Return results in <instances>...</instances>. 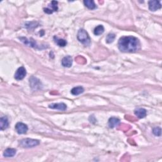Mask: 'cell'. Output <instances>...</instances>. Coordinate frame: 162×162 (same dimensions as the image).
Here are the masks:
<instances>
[{
  "label": "cell",
  "mask_w": 162,
  "mask_h": 162,
  "mask_svg": "<svg viewBox=\"0 0 162 162\" xmlns=\"http://www.w3.org/2000/svg\"><path fill=\"white\" fill-rule=\"evenodd\" d=\"M153 133L156 136H160L161 134V129L160 127H155V128L153 129Z\"/></svg>",
  "instance_id": "44dd1931"
},
{
  "label": "cell",
  "mask_w": 162,
  "mask_h": 162,
  "mask_svg": "<svg viewBox=\"0 0 162 162\" xmlns=\"http://www.w3.org/2000/svg\"><path fill=\"white\" fill-rule=\"evenodd\" d=\"M149 8V10L153 11H157L158 9H160L161 8V5L160 1H149L148 3Z\"/></svg>",
  "instance_id": "ba28073f"
},
{
  "label": "cell",
  "mask_w": 162,
  "mask_h": 162,
  "mask_svg": "<svg viewBox=\"0 0 162 162\" xmlns=\"http://www.w3.org/2000/svg\"><path fill=\"white\" fill-rule=\"evenodd\" d=\"M19 39H20V41L22 42H23L25 45H26L29 46H31L32 48H40L38 45H37L36 42L32 39H27L26 37H19Z\"/></svg>",
  "instance_id": "52a82bcc"
},
{
  "label": "cell",
  "mask_w": 162,
  "mask_h": 162,
  "mask_svg": "<svg viewBox=\"0 0 162 162\" xmlns=\"http://www.w3.org/2000/svg\"><path fill=\"white\" fill-rule=\"evenodd\" d=\"M9 126V122L7 117H1L0 118V129L1 130L7 129Z\"/></svg>",
  "instance_id": "8fae6325"
},
{
  "label": "cell",
  "mask_w": 162,
  "mask_h": 162,
  "mask_svg": "<svg viewBox=\"0 0 162 162\" xmlns=\"http://www.w3.org/2000/svg\"><path fill=\"white\" fill-rule=\"evenodd\" d=\"M53 39L56 44H57L58 46H60V47H64V46L67 45V41H65V39H58L57 36H54Z\"/></svg>",
  "instance_id": "ac0fdd59"
},
{
  "label": "cell",
  "mask_w": 162,
  "mask_h": 162,
  "mask_svg": "<svg viewBox=\"0 0 162 162\" xmlns=\"http://www.w3.org/2000/svg\"><path fill=\"white\" fill-rule=\"evenodd\" d=\"M49 108L51 109H56V110L65 111L67 109V105L63 103H53L49 105Z\"/></svg>",
  "instance_id": "30bf717a"
},
{
  "label": "cell",
  "mask_w": 162,
  "mask_h": 162,
  "mask_svg": "<svg viewBox=\"0 0 162 162\" xmlns=\"http://www.w3.org/2000/svg\"><path fill=\"white\" fill-rule=\"evenodd\" d=\"M29 81L30 86L34 90H38L42 88V83L38 79H37V78L32 77L30 78Z\"/></svg>",
  "instance_id": "277c9868"
},
{
  "label": "cell",
  "mask_w": 162,
  "mask_h": 162,
  "mask_svg": "<svg viewBox=\"0 0 162 162\" xmlns=\"http://www.w3.org/2000/svg\"><path fill=\"white\" fill-rule=\"evenodd\" d=\"M49 7L51 8H44V11L48 14H51L53 11H57L58 10V2L55 1H53L49 5Z\"/></svg>",
  "instance_id": "9c48e42d"
},
{
  "label": "cell",
  "mask_w": 162,
  "mask_h": 162,
  "mask_svg": "<svg viewBox=\"0 0 162 162\" xmlns=\"http://www.w3.org/2000/svg\"><path fill=\"white\" fill-rule=\"evenodd\" d=\"M118 48L122 52L134 53L141 49L139 40L134 36H124L118 41Z\"/></svg>",
  "instance_id": "6da1fadb"
},
{
  "label": "cell",
  "mask_w": 162,
  "mask_h": 162,
  "mask_svg": "<svg viewBox=\"0 0 162 162\" xmlns=\"http://www.w3.org/2000/svg\"><path fill=\"white\" fill-rule=\"evenodd\" d=\"M84 89L82 86H77L75 87V88L71 90V93L73 95L77 96L82 94V92H84Z\"/></svg>",
  "instance_id": "2e32d148"
},
{
  "label": "cell",
  "mask_w": 162,
  "mask_h": 162,
  "mask_svg": "<svg viewBox=\"0 0 162 162\" xmlns=\"http://www.w3.org/2000/svg\"><path fill=\"white\" fill-rule=\"evenodd\" d=\"M120 120L115 117H111L108 120V126L110 128H114V127L118 126L120 124Z\"/></svg>",
  "instance_id": "5bb4252c"
},
{
  "label": "cell",
  "mask_w": 162,
  "mask_h": 162,
  "mask_svg": "<svg viewBox=\"0 0 162 162\" xmlns=\"http://www.w3.org/2000/svg\"><path fill=\"white\" fill-rule=\"evenodd\" d=\"M27 74V72L26 68L24 67H21L18 68L15 74V79L17 80H22L24 78L26 77Z\"/></svg>",
  "instance_id": "5b68a950"
},
{
  "label": "cell",
  "mask_w": 162,
  "mask_h": 162,
  "mask_svg": "<svg viewBox=\"0 0 162 162\" xmlns=\"http://www.w3.org/2000/svg\"><path fill=\"white\" fill-rule=\"evenodd\" d=\"M115 38V34L110 33V34H108V35L107 37V38H106V41H107V43H111L113 41Z\"/></svg>",
  "instance_id": "ffe728a7"
},
{
  "label": "cell",
  "mask_w": 162,
  "mask_h": 162,
  "mask_svg": "<svg viewBox=\"0 0 162 162\" xmlns=\"http://www.w3.org/2000/svg\"><path fill=\"white\" fill-rule=\"evenodd\" d=\"M104 31H105L104 27L101 26V25H99V26H97L95 29L94 34H95L96 36H99V35H101V34L103 33Z\"/></svg>",
  "instance_id": "d6986e66"
},
{
  "label": "cell",
  "mask_w": 162,
  "mask_h": 162,
  "mask_svg": "<svg viewBox=\"0 0 162 162\" xmlns=\"http://www.w3.org/2000/svg\"><path fill=\"white\" fill-rule=\"evenodd\" d=\"M17 150L14 148H8L3 153V156L5 157H12L16 154Z\"/></svg>",
  "instance_id": "9a60e30c"
},
{
  "label": "cell",
  "mask_w": 162,
  "mask_h": 162,
  "mask_svg": "<svg viewBox=\"0 0 162 162\" xmlns=\"http://www.w3.org/2000/svg\"><path fill=\"white\" fill-rule=\"evenodd\" d=\"M39 141L37 139H24L21 140L20 141V145L23 148H33L37 146V145L39 144Z\"/></svg>",
  "instance_id": "3957f363"
},
{
  "label": "cell",
  "mask_w": 162,
  "mask_h": 162,
  "mask_svg": "<svg viewBox=\"0 0 162 162\" xmlns=\"http://www.w3.org/2000/svg\"><path fill=\"white\" fill-rule=\"evenodd\" d=\"M15 130L18 134H24L28 130V127L22 122H18L15 126Z\"/></svg>",
  "instance_id": "8992f818"
},
{
  "label": "cell",
  "mask_w": 162,
  "mask_h": 162,
  "mask_svg": "<svg viewBox=\"0 0 162 162\" xmlns=\"http://www.w3.org/2000/svg\"><path fill=\"white\" fill-rule=\"evenodd\" d=\"M134 113L139 118H143L146 116V115H147V111H146L144 108H139L135 110Z\"/></svg>",
  "instance_id": "4fadbf2b"
},
{
  "label": "cell",
  "mask_w": 162,
  "mask_h": 162,
  "mask_svg": "<svg viewBox=\"0 0 162 162\" xmlns=\"http://www.w3.org/2000/svg\"><path fill=\"white\" fill-rule=\"evenodd\" d=\"M77 39L85 46H88L91 43V39L89 36V34L84 29H80L79 30L77 33Z\"/></svg>",
  "instance_id": "7a4b0ae2"
},
{
  "label": "cell",
  "mask_w": 162,
  "mask_h": 162,
  "mask_svg": "<svg viewBox=\"0 0 162 162\" xmlns=\"http://www.w3.org/2000/svg\"><path fill=\"white\" fill-rule=\"evenodd\" d=\"M84 4L90 10H94L96 8V5L95 1H92V0H85V1H84Z\"/></svg>",
  "instance_id": "e0dca14e"
},
{
  "label": "cell",
  "mask_w": 162,
  "mask_h": 162,
  "mask_svg": "<svg viewBox=\"0 0 162 162\" xmlns=\"http://www.w3.org/2000/svg\"><path fill=\"white\" fill-rule=\"evenodd\" d=\"M61 64L64 67H70L72 65V58L70 56H67L62 59Z\"/></svg>",
  "instance_id": "7c38bea8"
}]
</instances>
